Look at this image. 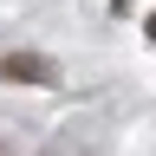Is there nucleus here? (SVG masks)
I'll return each instance as SVG.
<instances>
[{
	"instance_id": "nucleus-1",
	"label": "nucleus",
	"mask_w": 156,
	"mask_h": 156,
	"mask_svg": "<svg viewBox=\"0 0 156 156\" xmlns=\"http://www.w3.org/2000/svg\"><path fill=\"white\" fill-rule=\"evenodd\" d=\"M0 72H7L13 85H52V65H46V58H33V52H7V58H0Z\"/></svg>"
},
{
	"instance_id": "nucleus-2",
	"label": "nucleus",
	"mask_w": 156,
	"mask_h": 156,
	"mask_svg": "<svg viewBox=\"0 0 156 156\" xmlns=\"http://www.w3.org/2000/svg\"><path fill=\"white\" fill-rule=\"evenodd\" d=\"M150 39H156V13H150Z\"/></svg>"
}]
</instances>
